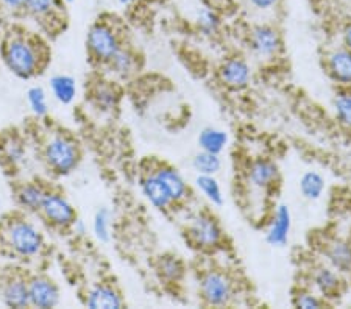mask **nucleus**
<instances>
[{
	"mask_svg": "<svg viewBox=\"0 0 351 309\" xmlns=\"http://www.w3.org/2000/svg\"><path fill=\"white\" fill-rule=\"evenodd\" d=\"M43 46H39L35 38L24 33H13L3 44V61L14 75L30 78L41 72L44 67Z\"/></svg>",
	"mask_w": 351,
	"mask_h": 309,
	"instance_id": "obj_1",
	"label": "nucleus"
},
{
	"mask_svg": "<svg viewBox=\"0 0 351 309\" xmlns=\"http://www.w3.org/2000/svg\"><path fill=\"white\" fill-rule=\"evenodd\" d=\"M2 239L8 250L16 256L33 258L44 245L43 234L35 225L24 219H11L2 230Z\"/></svg>",
	"mask_w": 351,
	"mask_h": 309,
	"instance_id": "obj_2",
	"label": "nucleus"
},
{
	"mask_svg": "<svg viewBox=\"0 0 351 309\" xmlns=\"http://www.w3.org/2000/svg\"><path fill=\"white\" fill-rule=\"evenodd\" d=\"M198 294L206 306H228L236 295V286L228 273L206 271L198 280Z\"/></svg>",
	"mask_w": 351,
	"mask_h": 309,
	"instance_id": "obj_3",
	"label": "nucleus"
},
{
	"mask_svg": "<svg viewBox=\"0 0 351 309\" xmlns=\"http://www.w3.org/2000/svg\"><path fill=\"white\" fill-rule=\"evenodd\" d=\"M248 50L254 58L270 63L282 52V38L278 28L267 22H259L248 33Z\"/></svg>",
	"mask_w": 351,
	"mask_h": 309,
	"instance_id": "obj_4",
	"label": "nucleus"
},
{
	"mask_svg": "<svg viewBox=\"0 0 351 309\" xmlns=\"http://www.w3.org/2000/svg\"><path fill=\"white\" fill-rule=\"evenodd\" d=\"M86 46L93 60L100 64H106L122 47V41L114 27L105 21H99L89 28Z\"/></svg>",
	"mask_w": 351,
	"mask_h": 309,
	"instance_id": "obj_5",
	"label": "nucleus"
},
{
	"mask_svg": "<svg viewBox=\"0 0 351 309\" xmlns=\"http://www.w3.org/2000/svg\"><path fill=\"white\" fill-rule=\"evenodd\" d=\"M44 158L53 172L64 175V173L72 172L78 166L80 150H78L77 144L72 139L58 134V136L50 139L45 145Z\"/></svg>",
	"mask_w": 351,
	"mask_h": 309,
	"instance_id": "obj_6",
	"label": "nucleus"
},
{
	"mask_svg": "<svg viewBox=\"0 0 351 309\" xmlns=\"http://www.w3.org/2000/svg\"><path fill=\"white\" fill-rule=\"evenodd\" d=\"M188 238L197 249L206 251L216 250L223 240V230L216 217L208 212H200L191 219Z\"/></svg>",
	"mask_w": 351,
	"mask_h": 309,
	"instance_id": "obj_7",
	"label": "nucleus"
},
{
	"mask_svg": "<svg viewBox=\"0 0 351 309\" xmlns=\"http://www.w3.org/2000/svg\"><path fill=\"white\" fill-rule=\"evenodd\" d=\"M219 80L231 91H242L252 83V66L242 56H230L219 67Z\"/></svg>",
	"mask_w": 351,
	"mask_h": 309,
	"instance_id": "obj_8",
	"label": "nucleus"
},
{
	"mask_svg": "<svg viewBox=\"0 0 351 309\" xmlns=\"http://www.w3.org/2000/svg\"><path fill=\"white\" fill-rule=\"evenodd\" d=\"M43 216L47 221L60 228H69L77 221V214L73 206L67 201L63 195L47 193L44 197V201L41 205Z\"/></svg>",
	"mask_w": 351,
	"mask_h": 309,
	"instance_id": "obj_9",
	"label": "nucleus"
},
{
	"mask_svg": "<svg viewBox=\"0 0 351 309\" xmlns=\"http://www.w3.org/2000/svg\"><path fill=\"white\" fill-rule=\"evenodd\" d=\"M245 177L248 186L265 193L280 182V169L275 161L258 158L248 164Z\"/></svg>",
	"mask_w": 351,
	"mask_h": 309,
	"instance_id": "obj_10",
	"label": "nucleus"
},
{
	"mask_svg": "<svg viewBox=\"0 0 351 309\" xmlns=\"http://www.w3.org/2000/svg\"><path fill=\"white\" fill-rule=\"evenodd\" d=\"M311 289H314L325 300L336 299L342 291L341 273L328 264H320L311 271Z\"/></svg>",
	"mask_w": 351,
	"mask_h": 309,
	"instance_id": "obj_11",
	"label": "nucleus"
},
{
	"mask_svg": "<svg viewBox=\"0 0 351 309\" xmlns=\"http://www.w3.org/2000/svg\"><path fill=\"white\" fill-rule=\"evenodd\" d=\"M292 232V212L287 205H278L275 208L269 227L265 230V240L271 247L281 249L289 243Z\"/></svg>",
	"mask_w": 351,
	"mask_h": 309,
	"instance_id": "obj_12",
	"label": "nucleus"
},
{
	"mask_svg": "<svg viewBox=\"0 0 351 309\" xmlns=\"http://www.w3.org/2000/svg\"><path fill=\"white\" fill-rule=\"evenodd\" d=\"M325 69L334 83L351 88V52L347 47H337L325 56Z\"/></svg>",
	"mask_w": 351,
	"mask_h": 309,
	"instance_id": "obj_13",
	"label": "nucleus"
},
{
	"mask_svg": "<svg viewBox=\"0 0 351 309\" xmlns=\"http://www.w3.org/2000/svg\"><path fill=\"white\" fill-rule=\"evenodd\" d=\"M139 188L143 190V194L149 203L156 208L160 211H166L171 210V208L175 205V201L172 199L171 193L166 184L162 183V180L158 178L154 172L147 173L139 182Z\"/></svg>",
	"mask_w": 351,
	"mask_h": 309,
	"instance_id": "obj_14",
	"label": "nucleus"
},
{
	"mask_svg": "<svg viewBox=\"0 0 351 309\" xmlns=\"http://www.w3.org/2000/svg\"><path fill=\"white\" fill-rule=\"evenodd\" d=\"M28 300L30 306L55 308L60 303V291L49 278L35 277L28 281Z\"/></svg>",
	"mask_w": 351,
	"mask_h": 309,
	"instance_id": "obj_15",
	"label": "nucleus"
},
{
	"mask_svg": "<svg viewBox=\"0 0 351 309\" xmlns=\"http://www.w3.org/2000/svg\"><path fill=\"white\" fill-rule=\"evenodd\" d=\"M152 172H154L158 178L162 180V183L166 184L169 193H171L172 199L175 201V205L189 199V194H191L189 184L177 169L167 164H158Z\"/></svg>",
	"mask_w": 351,
	"mask_h": 309,
	"instance_id": "obj_16",
	"label": "nucleus"
},
{
	"mask_svg": "<svg viewBox=\"0 0 351 309\" xmlns=\"http://www.w3.org/2000/svg\"><path fill=\"white\" fill-rule=\"evenodd\" d=\"M326 264L341 275L351 272V244L343 239H331L324 245Z\"/></svg>",
	"mask_w": 351,
	"mask_h": 309,
	"instance_id": "obj_17",
	"label": "nucleus"
},
{
	"mask_svg": "<svg viewBox=\"0 0 351 309\" xmlns=\"http://www.w3.org/2000/svg\"><path fill=\"white\" fill-rule=\"evenodd\" d=\"M2 300L10 308H25L30 306L28 300V281L21 275H11L3 280L2 284Z\"/></svg>",
	"mask_w": 351,
	"mask_h": 309,
	"instance_id": "obj_18",
	"label": "nucleus"
},
{
	"mask_svg": "<svg viewBox=\"0 0 351 309\" xmlns=\"http://www.w3.org/2000/svg\"><path fill=\"white\" fill-rule=\"evenodd\" d=\"M86 306L90 309H119L123 306V299L111 284H97L88 292Z\"/></svg>",
	"mask_w": 351,
	"mask_h": 309,
	"instance_id": "obj_19",
	"label": "nucleus"
},
{
	"mask_svg": "<svg viewBox=\"0 0 351 309\" xmlns=\"http://www.w3.org/2000/svg\"><path fill=\"white\" fill-rule=\"evenodd\" d=\"M230 143L228 133L222 128L216 127H206L203 128L198 134V147L203 151H209V153L220 155L226 149Z\"/></svg>",
	"mask_w": 351,
	"mask_h": 309,
	"instance_id": "obj_20",
	"label": "nucleus"
},
{
	"mask_svg": "<svg viewBox=\"0 0 351 309\" xmlns=\"http://www.w3.org/2000/svg\"><path fill=\"white\" fill-rule=\"evenodd\" d=\"M63 5V0H25L24 11L36 21L50 22L56 18Z\"/></svg>",
	"mask_w": 351,
	"mask_h": 309,
	"instance_id": "obj_21",
	"label": "nucleus"
},
{
	"mask_svg": "<svg viewBox=\"0 0 351 309\" xmlns=\"http://www.w3.org/2000/svg\"><path fill=\"white\" fill-rule=\"evenodd\" d=\"M298 188H300V193H302V195L306 200L309 201L319 200L322 199V195H324L325 188H326L325 177L317 171L304 172L303 175L300 177Z\"/></svg>",
	"mask_w": 351,
	"mask_h": 309,
	"instance_id": "obj_22",
	"label": "nucleus"
},
{
	"mask_svg": "<svg viewBox=\"0 0 351 309\" xmlns=\"http://www.w3.org/2000/svg\"><path fill=\"white\" fill-rule=\"evenodd\" d=\"M110 67V71L117 77H130L136 72V67H138V60H136L134 53L132 50L125 47H121L116 52V55L106 63Z\"/></svg>",
	"mask_w": 351,
	"mask_h": 309,
	"instance_id": "obj_23",
	"label": "nucleus"
},
{
	"mask_svg": "<svg viewBox=\"0 0 351 309\" xmlns=\"http://www.w3.org/2000/svg\"><path fill=\"white\" fill-rule=\"evenodd\" d=\"M156 272L160 278L169 283H178L184 277V266L178 256L164 255L156 262Z\"/></svg>",
	"mask_w": 351,
	"mask_h": 309,
	"instance_id": "obj_24",
	"label": "nucleus"
},
{
	"mask_svg": "<svg viewBox=\"0 0 351 309\" xmlns=\"http://www.w3.org/2000/svg\"><path fill=\"white\" fill-rule=\"evenodd\" d=\"M45 194H47V190H44L41 184L27 183L18 190L19 205L25 208L27 211H39L41 210Z\"/></svg>",
	"mask_w": 351,
	"mask_h": 309,
	"instance_id": "obj_25",
	"label": "nucleus"
},
{
	"mask_svg": "<svg viewBox=\"0 0 351 309\" xmlns=\"http://www.w3.org/2000/svg\"><path fill=\"white\" fill-rule=\"evenodd\" d=\"M195 186L211 205L214 206L223 205L225 197L216 175H197Z\"/></svg>",
	"mask_w": 351,
	"mask_h": 309,
	"instance_id": "obj_26",
	"label": "nucleus"
},
{
	"mask_svg": "<svg viewBox=\"0 0 351 309\" xmlns=\"http://www.w3.org/2000/svg\"><path fill=\"white\" fill-rule=\"evenodd\" d=\"M50 88H52L55 99L63 105L72 103L77 95V82L69 75L52 77V80H50Z\"/></svg>",
	"mask_w": 351,
	"mask_h": 309,
	"instance_id": "obj_27",
	"label": "nucleus"
},
{
	"mask_svg": "<svg viewBox=\"0 0 351 309\" xmlns=\"http://www.w3.org/2000/svg\"><path fill=\"white\" fill-rule=\"evenodd\" d=\"M197 27L205 36H216L222 27V19L216 10L205 5L197 11Z\"/></svg>",
	"mask_w": 351,
	"mask_h": 309,
	"instance_id": "obj_28",
	"label": "nucleus"
},
{
	"mask_svg": "<svg viewBox=\"0 0 351 309\" xmlns=\"http://www.w3.org/2000/svg\"><path fill=\"white\" fill-rule=\"evenodd\" d=\"M332 110L337 122L351 130V89L345 88L336 92L332 99Z\"/></svg>",
	"mask_w": 351,
	"mask_h": 309,
	"instance_id": "obj_29",
	"label": "nucleus"
},
{
	"mask_svg": "<svg viewBox=\"0 0 351 309\" xmlns=\"http://www.w3.org/2000/svg\"><path fill=\"white\" fill-rule=\"evenodd\" d=\"M192 167H194L197 175H217L222 169V160H220V155L200 150L192 158Z\"/></svg>",
	"mask_w": 351,
	"mask_h": 309,
	"instance_id": "obj_30",
	"label": "nucleus"
},
{
	"mask_svg": "<svg viewBox=\"0 0 351 309\" xmlns=\"http://www.w3.org/2000/svg\"><path fill=\"white\" fill-rule=\"evenodd\" d=\"M292 303L293 306L300 309H319L326 305V300L324 297L317 294L314 289L303 288V289H298L295 294H293Z\"/></svg>",
	"mask_w": 351,
	"mask_h": 309,
	"instance_id": "obj_31",
	"label": "nucleus"
},
{
	"mask_svg": "<svg viewBox=\"0 0 351 309\" xmlns=\"http://www.w3.org/2000/svg\"><path fill=\"white\" fill-rule=\"evenodd\" d=\"M111 211L108 208H100V210L95 212L94 221H93V230L95 238H97L100 243H110L111 239Z\"/></svg>",
	"mask_w": 351,
	"mask_h": 309,
	"instance_id": "obj_32",
	"label": "nucleus"
},
{
	"mask_svg": "<svg viewBox=\"0 0 351 309\" xmlns=\"http://www.w3.org/2000/svg\"><path fill=\"white\" fill-rule=\"evenodd\" d=\"M94 99L99 108L104 111L114 110L117 105V92L114 88L110 86V84H99V86L95 88Z\"/></svg>",
	"mask_w": 351,
	"mask_h": 309,
	"instance_id": "obj_33",
	"label": "nucleus"
},
{
	"mask_svg": "<svg viewBox=\"0 0 351 309\" xmlns=\"http://www.w3.org/2000/svg\"><path fill=\"white\" fill-rule=\"evenodd\" d=\"M27 100L28 105H30L32 111L35 114L39 116H45L47 114V95H45V91L41 86H33L27 91Z\"/></svg>",
	"mask_w": 351,
	"mask_h": 309,
	"instance_id": "obj_34",
	"label": "nucleus"
},
{
	"mask_svg": "<svg viewBox=\"0 0 351 309\" xmlns=\"http://www.w3.org/2000/svg\"><path fill=\"white\" fill-rule=\"evenodd\" d=\"M281 0H245L247 7L254 13H270L278 7Z\"/></svg>",
	"mask_w": 351,
	"mask_h": 309,
	"instance_id": "obj_35",
	"label": "nucleus"
},
{
	"mask_svg": "<svg viewBox=\"0 0 351 309\" xmlns=\"http://www.w3.org/2000/svg\"><path fill=\"white\" fill-rule=\"evenodd\" d=\"M5 153H7V158L13 162H18L24 156V147L18 140H10L7 144V149H5Z\"/></svg>",
	"mask_w": 351,
	"mask_h": 309,
	"instance_id": "obj_36",
	"label": "nucleus"
},
{
	"mask_svg": "<svg viewBox=\"0 0 351 309\" xmlns=\"http://www.w3.org/2000/svg\"><path fill=\"white\" fill-rule=\"evenodd\" d=\"M0 5L10 13H21L25 8V0H0Z\"/></svg>",
	"mask_w": 351,
	"mask_h": 309,
	"instance_id": "obj_37",
	"label": "nucleus"
},
{
	"mask_svg": "<svg viewBox=\"0 0 351 309\" xmlns=\"http://www.w3.org/2000/svg\"><path fill=\"white\" fill-rule=\"evenodd\" d=\"M342 41H343V47H347L351 52V24L343 28L342 32Z\"/></svg>",
	"mask_w": 351,
	"mask_h": 309,
	"instance_id": "obj_38",
	"label": "nucleus"
},
{
	"mask_svg": "<svg viewBox=\"0 0 351 309\" xmlns=\"http://www.w3.org/2000/svg\"><path fill=\"white\" fill-rule=\"evenodd\" d=\"M3 25H5V10L2 5H0V32L3 30Z\"/></svg>",
	"mask_w": 351,
	"mask_h": 309,
	"instance_id": "obj_39",
	"label": "nucleus"
},
{
	"mask_svg": "<svg viewBox=\"0 0 351 309\" xmlns=\"http://www.w3.org/2000/svg\"><path fill=\"white\" fill-rule=\"evenodd\" d=\"M119 3L122 5V7H130V5H134V3H138L139 0H117Z\"/></svg>",
	"mask_w": 351,
	"mask_h": 309,
	"instance_id": "obj_40",
	"label": "nucleus"
},
{
	"mask_svg": "<svg viewBox=\"0 0 351 309\" xmlns=\"http://www.w3.org/2000/svg\"><path fill=\"white\" fill-rule=\"evenodd\" d=\"M64 3H72V2H75V0H63Z\"/></svg>",
	"mask_w": 351,
	"mask_h": 309,
	"instance_id": "obj_41",
	"label": "nucleus"
}]
</instances>
